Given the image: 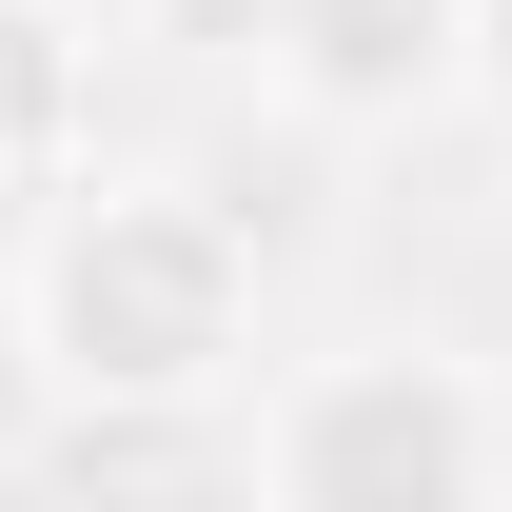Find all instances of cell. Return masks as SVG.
Wrapping results in <instances>:
<instances>
[{
  "label": "cell",
  "instance_id": "obj_3",
  "mask_svg": "<svg viewBox=\"0 0 512 512\" xmlns=\"http://www.w3.org/2000/svg\"><path fill=\"white\" fill-rule=\"evenodd\" d=\"M256 60H276L296 119L375 138V119L473 99V0H256Z\"/></svg>",
  "mask_w": 512,
  "mask_h": 512
},
{
  "label": "cell",
  "instance_id": "obj_6",
  "mask_svg": "<svg viewBox=\"0 0 512 512\" xmlns=\"http://www.w3.org/2000/svg\"><path fill=\"white\" fill-rule=\"evenodd\" d=\"M473 99H512V0H473Z\"/></svg>",
  "mask_w": 512,
  "mask_h": 512
},
{
  "label": "cell",
  "instance_id": "obj_2",
  "mask_svg": "<svg viewBox=\"0 0 512 512\" xmlns=\"http://www.w3.org/2000/svg\"><path fill=\"white\" fill-rule=\"evenodd\" d=\"M512 434H493V394L453 375V355H335V375H296L276 414H256V493H493Z\"/></svg>",
  "mask_w": 512,
  "mask_h": 512
},
{
  "label": "cell",
  "instance_id": "obj_1",
  "mask_svg": "<svg viewBox=\"0 0 512 512\" xmlns=\"http://www.w3.org/2000/svg\"><path fill=\"white\" fill-rule=\"evenodd\" d=\"M20 296H40L60 394H217L256 335V217L178 178H99V197H60Z\"/></svg>",
  "mask_w": 512,
  "mask_h": 512
},
{
  "label": "cell",
  "instance_id": "obj_5",
  "mask_svg": "<svg viewBox=\"0 0 512 512\" xmlns=\"http://www.w3.org/2000/svg\"><path fill=\"white\" fill-rule=\"evenodd\" d=\"M40 394H60V355H40V296H0V473L40 453Z\"/></svg>",
  "mask_w": 512,
  "mask_h": 512
},
{
  "label": "cell",
  "instance_id": "obj_4",
  "mask_svg": "<svg viewBox=\"0 0 512 512\" xmlns=\"http://www.w3.org/2000/svg\"><path fill=\"white\" fill-rule=\"evenodd\" d=\"M79 158V40L60 0H0V178H60Z\"/></svg>",
  "mask_w": 512,
  "mask_h": 512
}]
</instances>
